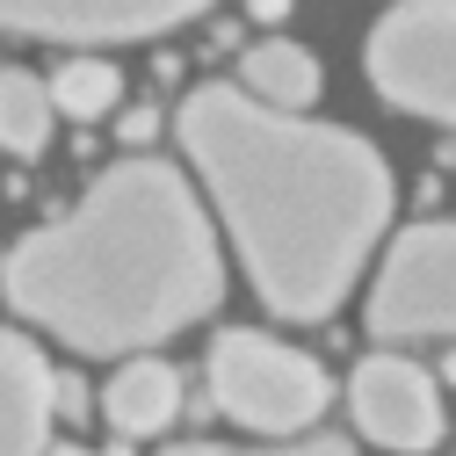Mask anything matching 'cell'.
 I'll list each match as a JSON object with an SVG mask.
<instances>
[{"instance_id": "1", "label": "cell", "mask_w": 456, "mask_h": 456, "mask_svg": "<svg viewBox=\"0 0 456 456\" xmlns=\"http://www.w3.org/2000/svg\"><path fill=\"white\" fill-rule=\"evenodd\" d=\"M182 152L203 175L247 282L275 319H326L355 290L391 224V167L370 138L268 109L247 87H196L182 102Z\"/></svg>"}, {"instance_id": "2", "label": "cell", "mask_w": 456, "mask_h": 456, "mask_svg": "<svg viewBox=\"0 0 456 456\" xmlns=\"http://www.w3.org/2000/svg\"><path fill=\"white\" fill-rule=\"evenodd\" d=\"M0 290L80 355H138L217 312L224 261L182 167L117 159L59 224L8 254Z\"/></svg>"}, {"instance_id": "3", "label": "cell", "mask_w": 456, "mask_h": 456, "mask_svg": "<svg viewBox=\"0 0 456 456\" xmlns=\"http://www.w3.org/2000/svg\"><path fill=\"white\" fill-rule=\"evenodd\" d=\"M210 398L224 420H240L254 435H305L326 413V370L297 355L290 340H268L254 326H232L210 340Z\"/></svg>"}, {"instance_id": "4", "label": "cell", "mask_w": 456, "mask_h": 456, "mask_svg": "<svg viewBox=\"0 0 456 456\" xmlns=\"http://www.w3.org/2000/svg\"><path fill=\"white\" fill-rule=\"evenodd\" d=\"M370 87L391 109H413L456 131V0H406L370 29Z\"/></svg>"}, {"instance_id": "5", "label": "cell", "mask_w": 456, "mask_h": 456, "mask_svg": "<svg viewBox=\"0 0 456 456\" xmlns=\"http://www.w3.org/2000/svg\"><path fill=\"white\" fill-rule=\"evenodd\" d=\"M377 340H456V217L398 232L370 282Z\"/></svg>"}, {"instance_id": "6", "label": "cell", "mask_w": 456, "mask_h": 456, "mask_svg": "<svg viewBox=\"0 0 456 456\" xmlns=\"http://www.w3.org/2000/svg\"><path fill=\"white\" fill-rule=\"evenodd\" d=\"M210 0H0V37H51V44H131L167 37Z\"/></svg>"}, {"instance_id": "7", "label": "cell", "mask_w": 456, "mask_h": 456, "mask_svg": "<svg viewBox=\"0 0 456 456\" xmlns=\"http://www.w3.org/2000/svg\"><path fill=\"white\" fill-rule=\"evenodd\" d=\"M348 413H355V428H362L370 442H384V449H428V442H442V391H435V377H428L420 362H406V355H370V362H355V377H348Z\"/></svg>"}, {"instance_id": "8", "label": "cell", "mask_w": 456, "mask_h": 456, "mask_svg": "<svg viewBox=\"0 0 456 456\" xmlns=\"http://www.w3.org/2000/svg\"><path fill=\"white\" fill-rule=\"evenodd\" d=\"M51 413H59V377L37 355V340L0 326V456H29L51 442Z\"/></svg>"}, {"instance_id": "9", "label": "cell", "mask_w": 456, "mask_h": 456, "mask_svg": "<svg viewBox=\"0 0 456 456\" xmlns=\"http://www.w3.org/2000/svg\"><path fill=\"white\" fill-rule=\"evenodd\" d=\"M102 413H109L117 435H159V428H175V413H182V377H175V362L131 355L117 377H109Z\"/></svg>"}, {"instance_id": "10", "label": "cell", "mask_w": 456, "mask_h": 456, "mask_svg": "<svg viewBox=\"0 0 456 456\" xmlns=\"http://www.w3.org/2000/svg\"><path fill=\"white\" fill-rule=\"evenodd\" d=\"M240 87L261 94L268 109H312L319 102V59L290 37H261L240 59Z\"/></svg>"}, {"instance_id": "11", "label": "cell", "mask_w": 456, "mask_h": 456, "mask_svg": "<svg viewBox=\"0 0 456 456\" xmlns=\"http://www.w3.org/2000/svg\"><path fill=\"white\" fill-rule=\"evenodd\" d=\"M51 124H59V102H51V80L8 66L0 73V152L15 159H37L51 145Z\"/></svg>"}, {"instance_id": "12", "label": "cell", "mask_w": 456, "mask_h": 456, "mask_svg": "<svg viewBox=\"0 0 456 456\" xmlns=\"http://www.w3.org/2000/svg\"><path fill=\"white\" fill-rule=\"evenodd\" d=\"M117 94H124V73L109 66V59H66L59 73H51V102H59V117H73V124L109 117Z\"/></svg>"}]
</instances>
